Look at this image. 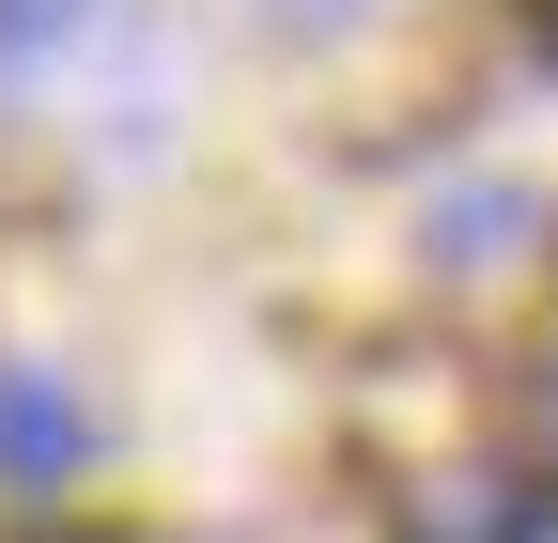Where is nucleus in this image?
Returning <instances> with one entry per match:
<instances>
[{
  "label": "nucleus",
  "mask_w": 558,
  "mask_h": 543,
  "mask_svg": "<svg viewBox=\"0 0 558 543\" xmlns=\"http://www.w3.org/2000/svg\"><path fill=\"white\" fill-rule=\"evenodd\" d=\"M78 450H94V420H78V388L62 373H32V358H0V482H78Z\"/></svg>",
  "instance_id": "obj_2"
},
{
  "label": "nucleus",
  "mask_w": 558,
  "mask_h": 543,
  "mask_svg": "<svg viewBox=\"0 0 558 543\" xmlns=\"http://www.w3.org/2000/svg\"><path fill=\"white\" fill-rule=\"evenodd\" d=\"M62 16H78V0H0V47H47Z\"/></svg>",
  "instance_id": "obj_3"
},
{
  "label": "nucleus",
  "mask_w": 558,
  "mask_h": 543,
  "mask_svg": "<svg viewBox=\"0 0 558 543\" xmlns=\"http://www.w3.org/2000/svg\"><path fill=\"white\" fill-rule=\"evenodd\" d=\"M558 528V497L527 482V466H418V482H403V528L388 543H543Z\"/></svg>",
  "instance_id": "obj_1"
}]
</instances>
